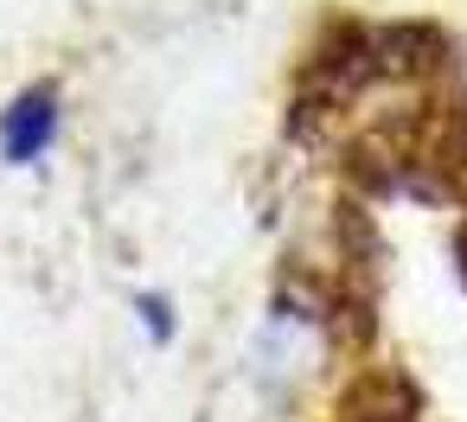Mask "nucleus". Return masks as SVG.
I'll use <instances>...</instances> for the list:
<instances>
[{
    "mask_svg": "<svg viewBox=\"0 0 467 422\" xmlns=\"http://www.w3.org/2000/svg\"><path fill=\"white\" fill-rule=\"evenodd\" d=\"M352 314H365V294L346 288V282H320L307 269H288L269 301H263V320L244 345V371H250V390L269 403V409H295L307 403V390L333 371L339 352L358 358V333H352Z\"/></svg>",
    "mask_w": 467,
    "mask_h": 422,
    "instance_id": "nucleus-1",
    "label": "nucleus"
},
{
    "mask_svg": "<svg viewBox=\"0 0 467 422\" xmlns=\"http://www.w3.org/2000/svg\"><path fill=\"white\" fill-rule=\"evenodd\" d=\"M58 135H65V90L52 77H39V84H26L0 103V167L7 173L46 167Z\"/></svg>",
    "mask_w": 467,
    "mask_h": 422,
    "instance_id": "nucleus-2",
    "label": "nucleus"
},
{
    "mask_svg": "<svg viewBox=\"0 0 467 422\" xmlns=\"http://www.w3.org/2000/svg\"><path fill=\"white\" fill-rule=\"evenodd\" d=\"M333 422H422V390L397 365L352 358L346 384L333 390Z\"/></svg>",
    "mask_w": 467,
    "mask_h": 422,
    "instance_id": "nucleus-3",
    "label": "nucleus"
},
{
    "mask_svg": "<svg viewBox=\"0 0 467 422\" xmlns=\"http://www.w3.org/2000/svg\"><path fill=\"white\" fill-rule=\"evenodd\" d=\"M135 326H141L148 345H173V339H180V307H173V294H167V288H141V294H135Z\"/></svg>",
    "mask_w": 467,
    "mask_h": 422,
    "instance_id": "nucleus-4",
    "label": "nucleus"
}]
</instances>
